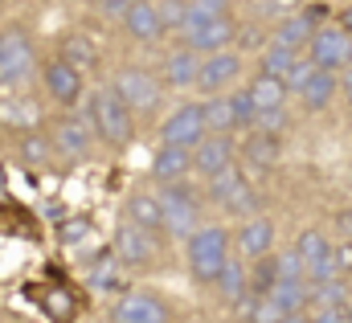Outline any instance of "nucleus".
Returning <instances> with one entry per match:
<instances>
[{
	"instance_id": "1",
	"label": "nucleus",
	"mask_w": 352,
	"mask_h": 323,
	"mask_svg": "<svg viewBox=\"0 0 352 323\" xmlns=\"http://www.w3.org/2000/svg\"><path fill=\"white\" fill-rule=\"evenodd\" d=\"M90 127L111 144V148H123L131 135H135V119L131 111L123 107V98L115 94V86H102L90 94Z\"/></svg>"
},
{
	"instance_id": "2",
	"label": "nucleus",
	"mask_w": 352,
	"mask_h": 323,
	"mask_svg": "<svg viewBox=\"0 0 352 323\" xmlns=\"http://www.w3.org/2000/svg\"><path fill=\"white\" fill-rule=\"evenodd\" d=\"M230 262V234L217 225H201L188 238V270L197 282H217Z\"/></svg>"
},
{
	"instance_id": "3",
	"label": "nucleus",
	"mask_w": 352,
	"mask_h": 323,
	"mask_svg": "<svg viewBox=\"0 0 352 323\" xmlns=\"http://www.w3.org/2000/svg\"><path fill=\"white\" fill-rule=\"evenodd\" d=\"M307 58H311L316 70H324V74L349 70L352 66V37L340 25H324V29H316V37H311V45H307Z\"/></svg>"
},
{
	"instance_id": "4",
	"label": "nucleus",
	"mask_w": 352,
	"mask_h": 323,
	"mask_svg": "<svg viewBox=\"0 0 352 323\" xmlns=\"http://www.w3.org/2000/svg\"><path fill=\"white\" fill-rule=\"evenodd\" d=\"M164 148H184V152H197L201 140H205V107L201 102H184L176 107L173 115L164 119Z\"/></svg>"
},
{
	"instance_id": "5",
	"label": "nucleus",
	"mask_w": 352,
	"mask_h": 323,
	"mask_svg": "<svg viewBox=\"0 0 352 323\" xmlns=\"http://www.w3.org/2000/svg\"><path fill=\"white\" fill-rule=\"evenodd\" d=\"M115 94L123 98V107L131 111V115H148V111H156L160 107V82L152 78L148 70H119V78H115Z\"/></svg>"
},
{
	"instance_id": "6",
	"label": "nucleus",
	"mask_w": 352,
	"mask_h": 323,
	"mask_svg": "<svg viewBox=\"0 0 352 323\" xmlns=\"http://www.w3.org/2000/svg\"><path fill=\"white\" fill-rule=\"evenodd\" d=\"M160 213H164V230L173 234V238H192L197 230H201V213H197V201L184 192V188H164L160 197Z\"/></svg>"
},
{
	"instance_id": "7",
	"label": "nucleus",
	"mask_w": 352,
	"mask_h": 323,
	"mask_svg": "<svg viewBox=\"0 0 352 323\" xmlns=\"http://www.w3.org/2000/svg\"><path fill=\"white\" fill-rule=\"evenodd\" d=\"M33 70V45L21 29H0V82H21Z\"/></svg>"
},
{
	"instance_id": "8",
	"label": "nucleus",
	"mask_w": 352,
	"mask_h": 323,
	"mask_svg": "<svg viewBox=\"0 0 352 323\" xmlns=\"http://www.w3.org/2000/svg\"><path fill=\"white\" fill-rule=\"evenodd\" d=\"M115 323H173V311L164 299H156L148 291H127L115 303Z\"/></svg>"
},
{
	"instance_id": "9",
	"label": "nucleus",
	"mask_w": 352,
	"mask_h": 323,
	"mask_svg": "<svg viewBox=\"0 0 352 323\" xmlns=\"http://www.w3.org/2000/svg\"><path fill=\"white\" fill-rule=\"evenodd\" d=\"M115 258H119V266H148L156 258V234L123 221L115 234Z\"/></svg>"
},
{
	"instance_id": "10",
	"label": "nucleus",
	"mask_w": 352,
	"mask_h": 323,
	"mask_svg": "<svg viewBox=\"0 0 352 323\" xmlns=\"http://www.w3.org/2000/svg\"><path fill=\"white\" fill-rule=\"evenodd\" d=\"M188 37V49L192 54H221L234 37H238V25H234V16L226 12V16H217V21H209V25H201V29H192V33H184Z\"/></svg>"
},
{
	"instance_id": "11",
	"label": "nucleus",
	"mask_w": 352,
	"mask_h": 323,
	"mask_svg": "<svg viewBox=\"0 0 352 323\" xmlns=\"http://www.w3.org/2000/svg\"><path fill=\"white\" fill-rule=\"evenodd\" d=\"M45 90H50V98L54 102H62V107H70V102H78L82 98V74L74 70V66H66L62 58L58 62H50L45 66Z\"/></svg>"
},
{
	"instance_id": "12",
	"label": "nucleus",
	"mask_w": 352,
	"mask_h": 323,
	"mask_svg": "<svg viewBox=\"0 0 352 323\" xmlns=\"http://www.w3.org/2000/svg\"><path fill=\"white\" fill-rule=\"evenodd\" d=\"M192 168L205 172L209 180H213L217 172L234 168V144H230V135H209V140H201V148L192 152Z\"/></svg>"
},
{
	"instance_id": "13",
	"label": "nucleus",
	"mask_w": 352,
	"mask_h": 323,
	"mask_svg": "<svg viewBox=\"0 0 352 323\" xmlns=\"http://www.w3.org/2000/svg\"><path fill=\"white\" fill-rule=\"evenodd\" d=\"M316 16L303 8V12H291V16H283L278 21V29H274V45H283V49H307L311 45V37H316Z\"/></svg>"
},
{
	"instance_id": "14",
	"label": "nucleus",
	"mask_w": 352,
	"mask_h": 323,
	"mask_svg": "<svg viewBox=\"0 0 352 323\" xmlns=\"http://www.w3.org/2000/svg\"><path fill=\"white\" fill-rule=\"evenodd\" d=\"M90 140H94L90 119H62L58 131H54V148H58L66 160H82L90 152Z\"/></svg>"
},
{
	"instance_id": "15",
	"label": "nucleus",
	"mask_w": 352,
	"mask_h": 323,
	"mask_svg": "<svg viewBox=\"0 0 352 323\" xmlns=\"http://www.w3.org/2000/svg\"><path fill=\"white\" fill-rule=\"evenodd\" d=\"M242 74V58L238 54H213L201 62V74H197V86L201 90H221Z\"/></svg>"
},
{
	"instance_id": "16",
	"label": "nucleus",
	"mask_w": 352,
	"mask_h": 323,
	"mask_svg": "<svg viewBox=\"0 0 352 323\" xmlns=\"http://www.w3.org/2000/svg\"><path fill=\"white\" fill-rule=\"evenodd\" d=\"M238 245H242V254L254 258V262L270 258V249H274V230H270V221H266V217H250V221L238 230Z\"/></svg>"
},
{
	"instance_id": "17",
	"label": "nucleus",
	"mask_w": 352,
	"mask_h": 323,
	"mask_svg": "<svg viewBox=\"0 0 352 323\" xmlns=\"http://www.w3.org/2000/svg\"><path fill=\"white\" fill-rule=\"evenodd\" d=\"M123 29H127L135 41H156V37L164 33L160 8H156V4H131L127 16H123Z\"/></svg>"
},
{
	"instance_id": "18",
	"label": "nucleus",
	"mask_w": 352,
	"mask_h": 323,
	"mask_svg": "<svg viewBox=\"0 0 352 323\" xmlns=\"http://www.w3.org/2000/svg\"><path fill=\"white\" fill-rule=\"evenodd\" d=\"M0 123L4 127H12V131H33L37 123H41V107L33 102V98H4L0 102Z\"/></svg>"
},
{
	"instance_id": "19",
	"label": "nucleus",
	"mask_w": 352,
	"mask_h": 323,
	"mask_svg": "<svg viewBox=\"0 0 352 323\" xmlns=\"http://www.w3.org/2000/svg\"><path fill=\"white\" fill-rule=\"evenodd\" d=\"M234 127H242V123H238L234 94H217V98H209V102H205V131H213V135H230Z\"/></svg>"
},
{
	"instance_id": "20",
	"label": "nucleus",
	"mask_w": 352,
	"mask_h": 323,
	"mask_svg": "<svg viewBox=\"0 0 352 323\" xmlns=\"http://www.w3.org/2000/svg\"><path fill=\"white\" fill-rule=\"evenodd\" d=\"M246 98L254 102V111H258V115H266V111H283V102H287V86H283L278 78L258 74V78L246 86Z\"/></svg>"
},
{
	"instance_id": "21",
	"label": "nucleus",
	"mask_w": 352,
	"mask_h": 323,
	"mask_svg": "<svg viewBox=\"0 0 352 323\" xmlns=\"http://www.w3.org/2000/svg\"><path fill=\"white\" fill-rule=\"evenodd\" d=\"M188 168H192V152H184V148H160L156 160H152L156 180H164V184H176Z\"/></svg>"
},
{
	"instance_id": "22",
	"label": "nucleus",
	"mask_w": 352,
	"mask_h": 323,
	"mask_svg": "<svg viewBox=\"0 0 352 323\" xmlns=\"http://www.w3.org/2000/svg\"><path fill=\"white\" fill-rule=\"evenodd\" d=\"M127 217H131V225H140V230H148V234H156V230L164 225L160 201H156V197H148V192H135V197L127 201Z\"/></svg>"
},
{
	"instance_id": "23",
	"label": "nucleus",
	"mask_w": 352,
	"mask_h": 323,
	"mask_svg": "<svg viewBox=\"0 0 352 323\" xmlns=\"http://www.w3.org/2000/svg\"><path fill=\"white\" fill-rule=\"evenodd\" d=\"M263 299H270V303L291 320V315L303 311V303H307V287H303V282H274L270 295H263Z\"/></svg>"
},
{
	"instance_id": "24",
	"label": "nucleus",
	"mask_w": 352,
	"mask_h": 323,
	"mask_svg": "<svg viewBox=\"0 0 352 323\" xmlns=\"http://www.w3.org/2000/svg\"><path fill=\"white\" fill-rule=\"evenodd\" d=\"M328 249H332V245H328V238H324L320 230H307V234H299V242H295V258H299L303 270L311 274V270L328 258Z\"/></svg>"
},
{
	"instance_id": "25",
	"label": "nucleus",
	"mask_w": 352,
	"mask_h": 323,
	"mask_svg": "<svg viewBox=\"0 0 352 323\" xmlns=\"http://www.w3.org/2000/svg\"><path fill=\"white\" fill-rule=\"evenodd\" d=\"M197 74H201L197 54H173L164 62V86H197Z\"/></svg>"
},
{
	"instance_id": "26",
	"label": "nucleus",
	"mask_w": 352,
	"mask_h": 323,
	"mask_svg": "<svg viewBox=\"0 0 352 323\" xmlns=\"http://www.w3.org/2000/svg\"><path fill=\"white\" fill-rule=\"evenodd\" d=\"M226 12H230V8H226L221 0H188V4H184V21H180V29L192 33V29L209 25V21H217V16H226Z\"/></svg>"
},
{
	"instance_id": "27",
	"label": "nucleus",
	"mask_w": 352,
	"mask_h": 323,
	"mask_svg": "<svg viewBox=\"0 0 352 323\" xmlns=\"http://www.w3.org/2000/svg\"><path fill=\"white\" fill-rule=\"evenodd\" d=\"M90 287H94V291H123V270H119V258H115V254L94 258V266H90Z\"/></svg>"
},
{
	"instance_id": "28",
	"label": "nucleus",
	"mask_w": 352,
	"mask_h": 323,
	"mask_svg": "<svg viewBox=\"0 0 352 323\" xmlns=\"http://www.w3.org/2000/svg\"><path fill=\"white\" fill-rule=\"evenodd\" d=\"M217 287H221V295L230 299V303H238L242 295H250V274L242 270V262H226V270H221V278H217Z\"/></svg>"
},
{
	"instance_id": "29",
	"label": "nucleus",
	"mask_w": 352,
	"mask_h": 323,
	"mask_svg": "<svg viewBox=\"0 0 352 323\" xmlns=\"http://www.w3.org/2000/svg\"><path fill=\"white\" fill-rule=\"evenodd\" d=\"M336 86H340V82H336V74H324V70H320L316 78L307 82V90H303L299 98H303V107H307V111H320V107H328V102H332Z\"/></svg>"
},
{
	"instance_id": "30",
	"label": "nucleus",
	"mask_w": 352,
	"mask_h": 323,
	"mask_svg": "<svg viewBox=\"0 0 352 323\" xmlns=\"http://www.w3.org/2000/svg\"><path fill=\"white\" fill-rule=\"evenodd\" d=\"M246 160L258 164V168H274V160H278V135H263V131H254L250 140H246Z\"/></svg>"
},
{
	"instance_id": "31",
	"label": "nucleus",
	"mask_w": 352,
	"mask_h": 323,
	"mask_svg": "<svg viewBox=\"0 0 352 323\" xmlns=\"http://www.w3.org/2000/svg\"><path fill=\"white\" fill-rule=\"evenodd\" d=\"M41 303H45V315H50L54 323H70L74 315H78V303H74V295H70V291H62V287H50Z\"/></svg>"
},
{
	"instance_id": "32",
	"label": "nucleus",
	"mask_w": 352,
	"mask_h": 323,
	"mask_svg": "<svg viewBox=\"0 0 352 323\" xmlns=\"http://www.w3.org/2000/svg\"><path fill=\"white\" fill-rule=\"evenodd\" d=\"M62 62L74 66L78 74H87L90 66L98 62V54H94V45H90L87 37H66V45H62Z\"/></svg>"
},
{
	"instance_id": "33",
	"label": "nucleus",
	"mask_w": 352,
	"mask_h": 323,
	"mask_svg": "<svg viewBox=\"0 0 352 323\" xmlns=\"http://www.w3.org/2000/svg\"><path fill=\"white\" fill-rule=\"evenodd\" d=\"M295 62H299V54H295V49H283V45H270V49H266L263 54V74L266 78H287V74H291V66H295Z\"/></svg>"
},
{
	"instance_id": "34",
	"label": "nucleus",
	"mask_w": 352,
	"mask_h": 323,
	"mask_svg": "<svg viewBox=\"0 0 352 323\" xmlns=\"http://www.w3.org/2000/svg\"><path fill=\"white\" fill-rule=\"evenodd\" d=\"M242 184H246V180H242V172H238V168H226V172H217V176L209 180V197L226 205V201H230Z\"/></svg>"
},
{
	"instance_id": "35",
	"label": "nucleus",
	"mask_w": 352,
	"mask_h": 323,
	"mask_svg": "<svg viewBox=\"0 0 352 323\" xmlns=\"http://www.w3.org/2000/svg\"><path fill=\"white\" fill-rule=\"evenodd\" d=\"M278 282V270H274V254L270 258H263L258 266H254V274H250V295H270V287Z\"/></svg>"
},
{
	"instance_id": "36",
	"label": "nucleus",
	"mask_w": 352,
	"mask_h": 323,
	"mask_svg": "<svg viewBox=\"0 0 352 323\" xmlns=\"http://www.w3.org/2000/svg\"><path fill=\"white\" fill-rule=\"evenodd\" d=\"M316 74H320V70H316V62H311V58H299V62L291 66V74L283 78L287 94H291V90H295V94H303V90H307V82L316 78Z\"/></svg>"
},
{
	"instance_id": "37",
	"label": "nucleus",
	"mask_w": 352,
	"mask_h": 323,
	"mask_svg": "<svg viewBox=\"0 0 352 323\" xmlns=\"http://www.w3.org/2000/svg\"><path fill=\"white\" fill-rule=\"evenodd\" d=\"M274 270H278V282H307V270H303V262L295 258V249L278 254V258H274Z\"/></svg>"
},
{
	"instance_id": "38",
	"label": "nucleus",
	"mask_w": 352,
	"mask_h": 323,
	"mask_svg": "<svg viewBox=\"0 0 352 323\" xmlns=\"http://www.w3.org/2000/svg\"><path fill=\"white\" fill-rule=\"evenodd\" d=\"M254 127H258L263 135H278V131L287 127V111H266V115L254 119Z\"/></svg>"
},
{
	"instance_id": "39",
	"label": "nucleus",
	"mask_w": 352,
	"mask_h": 323,
	"mask_svg": "<svg viewBox=\"0 0 352 323\" xmlns=\"http://www.w3.org/2000/svg\"><path fill=\"white\" fill-rule=\"evenodd\" d=\"M332 266H336V274H340V278L352 274V242L332 245Z\"/></svg>"
},
{
	"instance_id": "40",
	"label": "nucleus",
	"mask_w": 352,
	"mask_h": 323,
	"mask_svg": "<svg viewBox=\"0 0 352 323\" xmlns=\"http://www.w3.org/2000/svg\"><path fill=\"white\" fill-rule=\"evenodd\" d=\"M254 205H258V201L250 197V188H246V184H242V188L226 201V209H234V213H254Z\"/></svg>"
},
{
	"instance_id": "41",
	"label": "nucleus",
	"mask_w": 352,
	"mask_h": 323,
	"mask_svg": "<svg viewBox=\"0 0 352 323\" xmlns=\"http://www.w3.org/2000/svg\"><path fill=\"white\" fill-rule=\"evenodd\" d=\"M21 152H25V160H29V164H41L45 156H50V144H45V140H37V135H29Z\"/></svg>"
},
{
	"instance_id": "42",
	"label": "nucleus",
	"mask_w": 352,
	"mask_h": 323,
	"mask_svg": "<svg viewBox=\"0 0 352 323\" xmlns=\"http://www.w3.org/2000/svg\"><path fill=\"white\" fill-rule=\"evenodd\" d=\"M90 238V225L87 221H70V225H62V242L74 245V242H87Z\"/></svg>"
},
{
	"instance_id": "43",
	"label": "nucleus",
	"mask_w": 352,
	"mask_h": 323,
	"mask_svg": "<svg viewBox=\"0 0 352 323\" xmlns=\"http://www.w3.org/2000/svg\"><path fill=\"white\" fill-rule=\"evenodd\" d=\"M234 107H238V123H254V119H258V111H254V102L246 98V90L234 94Z\"/></svg>"
},
{
	"instance_id": "44",
	"label": "nucleus",
	"mask_w": 352,
	"mask_h": 323,
	"mask_svg": "<svg viewBox=\"0 0 352 323\" xmlns=\"http://www.w3.org/2000/svg\"><path fill=\"white\" fill-rule=\"evenodd\" d=\"M98 8H102V16H119V21H123L131 4H123V0H107V4H98Z\"/></svg>"
},
{
	"instance_id": "45",
	"label": "nucleus",
	"mask_w": 352,
	"mask_h": 323,
	"mask_svg": "<svg viewBox=\"0 0 352 323\" xmlns=\"http://www.w3.org/2000/svg\"><path fill=\"white\" fill-rule=\"evenodd\" d=\"M258 12H263V16H283V12H287V4H278V0H266V4H258Z\"/></svg>"
},
{
	"instance_id": "46",
	"label": "nucleus",
	"mask_w": 352,
	"mask_h": 323,
	"mask_svg": "<svg viewBox=\"0 0 352 323\" xmlns=\"http://www.w3.org/2000/svg\"><path fill=\"white\" fill-rule=\"evenodd\" d=\"M340 29L352 37V4H344V8H340Z\"/></svg>"
},
{
	"instance_id": "47",
	"label": "nucleus",
	"mask_w": 352,
	"mask_h": 323,
	"mask_svg": "<svg viewBox=\"0 0 352 323\" xmlns=\"http://www.w3.org/2000/svg\"><path fill=\"white\" fill-rule=\"evenodd\" d=\"M344 98L352 102V66H349V74H344Z\"/></svg>"
}]
</instances>
